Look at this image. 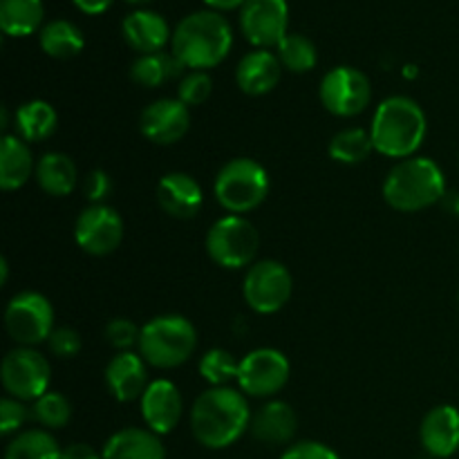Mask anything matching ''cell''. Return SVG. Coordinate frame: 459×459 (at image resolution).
I'll list each match as a JSON object with an SVG mask.
<instances>
[{"instance_id":"cell-11","label":"cell","mask_w":459,"mask_h":459,"mask_svg":"<svg viewBox=\"0 0 459 459\" xmlns=\"http://www.w3.org/2000/svg\"><path fill=\"white\" fill-rule=\"evenodd\" d=\"M290 372V361L281 350L258 348L242 357L236 381L242 393L249 397L267 399L285 388Z\"/></svg>"},{"instance_id":"cell-9","label":"cell","mask_w":459,"mask_h":459,"mask_svg":"<svg viewBox=\"0 0 459 459\" xmlns=\"http://www.w3.org/2000/svg\"><path fill=\"white\" fill-rule=\"evenodd\" d=\"M3 388L21 402H36L48 393L52 368L49 361L34 348H16L7 352L0 366Z\"/></svg>"},{"instance_id":"cell-14","label":"cell","mask_w":459,"mask_h":459,"mask_svg":"<svg viewBox=\"0 0 459 459\" xmlns=\"http://www.w3.org/2000/svg\"><path fill=\"white\" fill-rule=\"evenodd\" d=\"M290 7L287 0H247L240 7L245 39L258 49H269L287 36Z\"/></svg>"},{"instance_id":"cell-43","label":"cell","mask_w":459,"mask_h":459,"mask_svg":"<svg viewBox=\"0 0 459 459\" xmlns=\"http://www.w3.org/2000/svg\"><path fill=\"white\" fill-rule=\"evenodd\" d=\"M442 204L448 213L459 215V193L457 191H448L446 195L442 197Z\"/></svg>"},{"instance_id":"cell-37","label":"cell","mask_w":459,"mask_h":459,"mask_svg":"<svg viewBox=\"0 0 459 459\" xmlns=\"http://www.w3.org/2000/svg\"><path fill=\"white\" fill-rule=\"evenodd\" d=\"M31 417V411L21 402V399L4 397L0 402V433L12 435L18 429H22L27 420Z\"/></svg>"},{"instance_id":"cell-34","label":"cell","mask_w":459,"mask_h":459,"mask_svg":"<svg viewBox=\"0 0 459 459\" xmlns=\"http://www.w3.org/2000/svg\"><path fill=\"white\" fill-rule=\"evenodd\" d=\"M238 368H240V361H236L233 354L222 348L209 350L200 359V375L213 388H220V385H227L231 379H238Z\"/></svg>"},{"instance_id":"cell-1","label":"cell","mask_w":459,"mask_h":459,"mask_svg":"<svg viewBox=\"0 0 459 459\" xmlns=\"http://www.w3.org/2000/svg\"><path fill=\"white\" fill-rule=\"evenodd\" d=\"M251 426V411L245 393L229 385L209 388L193 402V437L211 451L231 446Z\"/></svg>"},{"instance_id":"cell-27","label":"cell","mask_w":459,"mask_h":459,"mask_svg":"<svg viewBox=\"0 0 459 459\" xmlns=\"http://www.w3.org/2000/svg\"><path fill=\"white\" fill-rule=\"evenodd\" d=\"M184 65L173 52H157V54H142L130 67V79L143 88H157L166 83L169 79H179L184 76Z\"/></svg>"},{"instance_id":"cell-5","label":"cell","mask_w":459,"mask_h":459,"mask_svg":"<svg viewBox=\"0 0 459 459\" xmlns=\"http://www.w3.org/2000/svg\"><path fill=\"white\" fill-rule=\"evenodd\" d=\"M137 348L143 361L161 370H170L186 363L195 354L197 330L188 318L166 314L142 327Z\"/></svg>"},{"instance_id":"cell-3","label":"cell","mask_w":459,"mask_h":459,"mask_svg":"<svg viewBox=\"0 0 459 459\" xmlns=\"http://www.w3.org/2000/svg\"><path fill=\"white\" fill-rule=\"evenodd\" d=\"M173 54L186 70H209L229 56L233 45L231 25L218 12L188 13L173 31Z\"/></svg>"},{"instance_id":"cell-46","label":"cell","mask_w":459,"mask_h":459,"mask_svg":"<svg viewBox=\"0 0 459 459\" xmlns=\"http://www.w3.org/2000/svg\"><path fill=\"white\" fill-rule=\"evenodd\" d=\"M0 128H3V130L9 128V110H7V106L0 108Z\"/></svg>"},{"instance_id":"cell-45","label":"cell","mask_w":459,"mask_h":459,"mask_svg":"<svg viewBox=\"0 0 459 459\" xmlns=\"http://www.w3.org/2000/svg\"><path fill=\"white\" fill-rule=\"evenodd\" d=\"M7 278H9V264L7 260H0V285H7Z\"/></svg>"},{"instance_id":"cell-6","label":"cell","mask_w":459,"mask_h":459,"mask_svg":"<svg viewBox=\"0 0 459 459\" xmlns=\"http://www.w3.org/2000/svg\"><path fill=\"white\" fill-rule=\"evenodd\" d=\"M213 191L224 211L231 215L249 213L269 195V175L255 160L238 157L218 170Z\"/></svg>"},{"instance_id":"cell-42","label":"cell","mask_w":459,"mask_h":459,"mask_svg":"<svg viewBox=\"0 0 459 459\" xmlns=\"http://www.w3.org/2000/svg\"><path fill=\"white\" fill-rule=\"evenodd\" d=\"M83 13H101L112 4V0H72Z\"/></svg>"},{"instance_id":"cell-24","label":"cell","mask_w":459,"mask_h":459,"mask_svg":"<svg viewBox=\"0 0 459 459\" xmlns=\"http://www.w3.org/2000/svg\"><path fill=\"white\" fill-rule=\"evenodd\" d=\"M34 173V157L25 139L18 134H4L0 142V186L4 191H16L25 186Z\"/></svg>"},{"instance_id":"cell-36","label":"cell","mask_w":459,"mask_h":459,"mask_svg":"<svg viewBox=\"0 0 459 459\" xmlns=\"http://www.w3.org/2000/svg\"><path fill=\"white\" fill-rule=\"evenodd\" d=\"M139 334L142 330L128 318H115L106 327V341L121 352H128L133 345H139Z\"/></svg>"},{"instance_id":"cell-15","label":"cell","mask_w":459,"mask_h":459,"mask_svg":"<svg viewBox=\"0 0 459 459\" xmlns=\"http://www.w3.org/2000/svg\"><path fill=\"white\" fill-rule=\"evenodd\" d=\"M191 112L179 99H157L139 117V128L143 137L152 143L170 146L188 133Z\"/></svg>"},{"instance_id":"cell-12","label":"cell","mask_w":459,"mask_h":459,"mask_svg":"<svg viewBox=\"0 0 459 459\" xmlns=\"http://www.w3.org/2000/svg\"><path fill=\"white\" fill-rule=\"evenodd\" d=\"M321 101L332 115L357 117L372 101L370 79L352 65L332 67L321 81Z\"/></svg>"},{"instance_id":"cell-47","label":"cell","mask_w":459,"mask_h":459,"mask_svg":"<svg viewBox=\"0 0 459 459\" xmlns=\"http://www.w3.org/2000/svg\"><path fill=\"white\" fill-rule=\"evenodd\" d=\"M128 3H133V4H143V3H151V0H128Z\"/></svg>"},{"instance_id":"cell-18","label":"cell","mask_w":459,"mask_h":459,"mask_svg":"<svg viewBox=\"0 0 459 459\" xmlns=\"http://www.w3.org/2000/svg\"><path fill=\"white\" fill-rule=\"evenodd\" d=\"M421 446L437 459L453 457L459 451V411L455 406H437L424 417L420 429Z\"/></svg>"},{"instance_id":"cell-22","label":"cell","mask_w":459,"mask_h":459,"mask_svg":"<svg viewBox=\"0 0 459 459\" xmlns=\"http://www.w3.org/2000/svg\"><path fill=\"white\" fill-rule=\"evenodd\" d=\"M124 39L134 52L157 54L164 49L169 39H173L169 31V22L161 13L151 9H137L124 21Z\"/></svg>"},{"instance_id":"cell-21","label":"cell","mask_w":459,"mask_h":459,"mask_svg":"<svg viewBox=\"0 0 459 459\" xmlns=\"http://www.w3.org/2000/svg\"><path fill=\"white\" fill-rule=\"evenodd\" d=\"M249 430L258 442L281 446V444H290L294 439L296 430H299V420L290 403L273 399L254 412Z\"/></svg>"},{"instance_id":"cell-26","label":"cell","mask_w":459,"mask_h":459,"mask_svg":"<svg viewBox=\"0 0 459 459\" xmlns=\"http://www.w3.org/2000/svg\"><path fill=\"white\" fill-rule=\"evenodd\" d=\"M13 124H16L18 137L30 143H39L52 137L58 126V115L48 101L34 99L18 108Z\"/></svg>"},{"instance_id":"cell-4","label":"cell","mask_w":459,"mask_h":459,"mask_svg":"<svg viewBox=\"0 0 459 459\" xmlns=\"http://www.w3.org/2000/svg\"><path fill=\"white\" fill-rule=\"evenodd\" d=\"M446 179L430 157H408L393 166L384 182V200L402 213H415L442 202Z\"/></svg>"},{"instance_id":"cell-33","label":"cell","mask_w":459,"mask_h":459,"mask_svg":"<svg viewBox=\"0 0 459 459\" xmlns=\"http://www.w3.org/2000/svg\"><path fill=\"white\" fill-rule=\"evenodd\" d=\"M31 411V420L39 421L43 429L48 430H58L65 429L72 420V403L65 394L61 393H45L43 397H39L34 402Z\"/></svg>"},{"instance_id":"cell-20","label":"cell","mask_w":459,"mask_h":459,"mask_svg":"<svg viewBox=\"0 0 459 459\" xmlns=\"http://www.w3.org/2000/svg\"><path fill=\"white\" fill-rule=\"evenodd\" d=\"M157 202L161 211L170 218L188 220L202 209V188L191 175L186 173H169L157 184Z\"/></svg>"},{"instance_id":"cell-38","label":"cell","mask_w":459,"mask_h":459,"mask_svg":"<svg viewBox=\"0 0 459 459\" xmlns=\"http://www.w3.org/2000/svg\"><path fill=\"white\" fill-rule=\"evenodd\" d=\"M49 352L58 359H72L79 354L81 350V336L79 332L72 327H54V332L48 339Z\"/></svg>"},{"instance_id":"cell-35","label":"cell","mask_w":459,"mask_h":459,"mask_svg":"<svg viewBox=\"0 0 459 459\" xmlns=\"http://www.w3.org/2000/svg\"><path fill=\"white\" fill-rule=\"evenodd\" d=\"M211 92H213V81H211L206 72L191 70L179 79L178 99L184 106H202L211 97Z\"/></svg>"},{"instance_id":"cell-7","label":"cell","mask_w":459,"mask_h":459,"mask_svg":"<svg viewBox=\"0 0 459 459\" xmlns=\"http://www.w3.org/2000/svg\"><path fill=\"white\" fill-rule=\"evenodd\" d=\"M258 247V231L242 215H224L206 233V254L224 269H242L251 264Z\"/></svg>"},{"instance_id":"cell-17","label":"cell","mask_w":459,"mask_h":459,"mask_svg":"<svg viewBox=\"0 0 459 459\" xmlns=\"http://www.w3.org/2000/svg\"><path fill=\"white\" fill-rule=\"evenodd\" d=\"M106 384L117 402L128 403L134 399H142L151 385L148 384L146 361L142 359V354H134L130 350L115 354L106 368Z\"/></svg>"},{"instance_id":"cell-39","label":"cell","mask_w":459,"mask_h":459,"mask_svg":"<svg viewBox=\"0 0 459 459\" xmlns=\"http://www.w3.org/2000/svg\"><path fill=\"white\" fill-rule=\"evenodd\" d=\"M112 191V179L106 170L97 169V170H90L83 179V195L88 197L92 204H103L108 195Z\"/></svg>"},{"instance_id":"cell-44","label":"cell","mask_w":459,"mask_h":459,"mask_svg":"<svg viewBox=\"0 0 459 459\" xmlns=\"http://www.w3.org/2000/svg\"><path fill=\"white\" fill-rule=\"evenodd\" d=\"M204 3L215 9H236V7H242L247 0H204Z\"/></svg>"},{"instance_id":"cell-25","label":"cell","mask_w":459,"mask_h":459,"mask_svg":"<svg viewBox=\"0 0 459 459\" xmlns=\"http://www.w3.org/2000/svg\"><path fill=\"white\" fill-rule=\"evenodd\" d=\"M76 166L65 152H45L36 164V182L48 195L65 197L76 186Z\"/></svg>"},{"instance_id":"cell-32","label":"cell","mask_w":459,"mask_h":459,"mask_svg":"<svg viewBox=\"0 0 459 459\" xmlns=\"http://www.w3.org/2000/svg\"><path fill=\"white\" fill-rule=\"evenodd\" d=\"M278 58H281L282 67H287L294 74H303V72L314 70L318 61L316 45L303 34H287L285 39L278 43Z\"/></svg>"},{"instance_id":"cell-23","label":"cell","mask_w":459,"mask_h":459,"mask_svg":"<svg viewBox=\"0 0 459 459\" xmlns=\"http://www.w3.org/2000/svg\"><path fill=\"white\" fill-rule=\"evenodd\" d=\"M101 459H166V451L152 430L124 429L108 439Z\"/></svg>"},{"instance_id":"cell-29","label":"cell","mask_w":459,"mask_h":459,"mask_svg":"<svg viewBox=\"0 0 459 459\" xmlns=\"http://www.w3.org/2000/svg\"><path fill=\"white\" fill-rule=\"evenodd\" d=\"M39 40L43 52L52 58L76 56L85 45V39L83 34H81L79 27L70 21H63V18L48 22V25L40 30Z\"/></svg>"},{"instance_id":"cell-16","label":"cell","mask_w":459,"mask_h":459,"mask_svg":"<svg viewBox=\"0 0 459 459\" xmlns=\"http://www.w3.org/2000/svg\"><path fill=\"white\" fill-rule=\"evenodd\" d=\"M139 403H142V417L148 430L155 435H169L182 420V394L178 385L169 379L152 381Z\"/></svg>"},{"instance_id":"cell-30","label":"cell","mask_w":459,"mask_h":459,"mask_svg":"<svg viewBox=\"0 0 459 459\" xmlns=\"http://www.w3.org/2000/svg\"><path fill=\"white\" fill-rule=\"evenodd\" d=\"M63 448L49 430L30 429L9 442L4 459H61Z\"/></svg>"},{"instance_id":"cell-31","label":"cell","mask_w":459,"mask_h":459,"mask_svg":"<svg viewBox=\"0 0 459 459\" xmlns=\"http://www.w3.org/2000/svg\"><path fill=\"white\" fill-rule=\"evenodd\" d=\"M375 151L370 130L345 128L330 142V157L339 164H361Z\"/></svg>"},{"instance_id":"cell-41","label":"cell","mask_w":459,"mask_h":459,"mask_svg":"<svg viewBox=\"0 0 459 459\" xmlns=\"http://www.w3.org/2000/svg\"><path fill=\"white\" fill-rule=\"evenodd\" d=\"M61 459H101V453L94 451L90 444H70V446L63 448Z\"/></svg>"},{"instance_id":"cell-8","label":"cell","mask_w":459,"mask_h":459,"mask_svg":"<svg viewBox=\"0 0 459 459\" xmlns=\"http://www.w3.org/2000/svg\"><path fill=\"white\" fill-rule=\"evenodd\" d=\"M4 327L21 348L43 343L54 332L52 303L39 291H21L4 309Z\"/></svg>"},{"instance_id":"cell-13","label":"cell","mask_w":459,"mask_h":459,"mask_svg":"<svg viewBox=\"0 0 459 459\" xmlns=\"http://www.w3.org/2000/svg\"><path fill=\"white\" fill-rule=\"evenodd\" d=\"M74 238L85 254L108 255L124 240V220L112 206L92 204L76 218Z\"/></svg>"},{"instance_id":"cell-19","label":"cell","mask_w":459,"mask_h":459,"mask_svg":"<svg viewBox=\"0 0 459 459\" xmlns=\"http://www.w3.org/2000/svg\"><path fill=\"white\" fill-rule=\"evenodd\" d=\"M282 74V63L278 54L269 49H254L245 54L236 67V83L249 97H263L272 92Z\"/></svg>"},{"instance_id":"cell-40","label":"cell","mask_w":459,"mask_h":459,"mask_svg":"<svg viewBox=\"0 0 459 459\" xmlns=\"http://www.w3.org/2000/svg\"><path fill=\"white\" fill-rule=\"evenodd\" d=\"M281 459H341L336 451L321 442H299L287 448Z\"/></svg>"},{"instance_id":"cell-28","label":"cell","mask_w":459,"mask_h":459,"mask_svg":"<svg viewBox=\"0 0 459 459\" xmlns=\"http://www.w3.org/2000/svg\"><path fill=\"white\" fill-rule=\"evenodd\" d=\"M43 16V0H0V27L7 36L34 34Z\"/></svg>"},{"instance_id":"cell-10","label":"cell","mask_w":459,"mask_h":459,"mask_svg":"<svg viewBox=\"0 0 459 459\" xmlns=\"http://www.w3.org/2000/svg\"><path fill=\"white\" fill-rule=\"evenodd\" d=\"M294 290L290 269L278 260H260L245 276L242 294L247 305L258 314H276L287 305Z\"/></svg>"},{"instance_id":"cell-2","label":"cell","mask_w":459,"mask_h":459,"mask_svg":"<svg viewBox=\"0 0 459 459\" xmlns=\"http://www.w3.org/2000/svg\"><path fill=\"white\" fill-rule=\"evenodd\" d=\"M426 112L411 97H388L377 106L370 134L375 151L393 160L415 157L426 139Z\"/></svg>"}]
</instances>
